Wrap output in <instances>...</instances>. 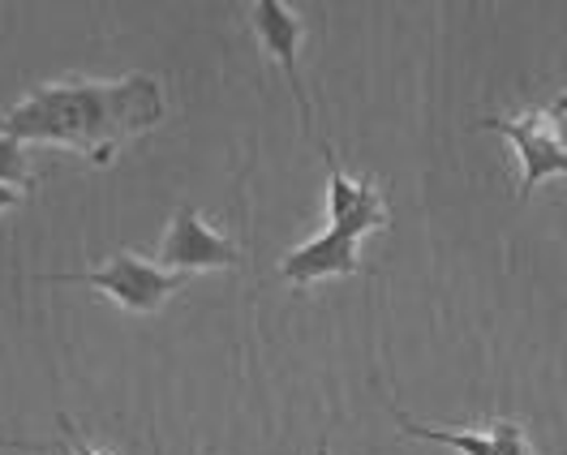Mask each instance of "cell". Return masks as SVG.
Masks as SVG:
<instances>
[{
    "instance_id": "6da1fadb",
    "label": "cell",
    "mask_w": 567,
    "mask_h": 455,
    "mask_svg": "<svg viewBox=\"0 0 567 455\" xmlns=\"http://www.w3.org/2000/svg\"><path fill=\"white\" fill-rule=\"evenodd\" d=\"M164 121V86L146 73L121 82H56L35 86L22 104L0 112V134L13 142H52L112 164V155Z\"/></svg>"
},
{
    "instance_id": "7a4b0ae2",
    "label": "cell",
    "mask_w": 567,
    "mask_h": 455,
    "mask_svg": "<svg viewBox=\"0 0 567 455\" xmlns=\"http://www.w3.org/2000/svg\"><path fill=\"white\" fill-rule=\"evenodd\" d=\"M374 228H388V203H383V194H374L349 219L331 224L310 246L292 249L280 262V276L288 283H297V288H310L315 280H327V276H357V241L365 232H374Z\"/></svg>"
},
{
    "instance_id": "3957f363",
    "label": "cell",
    "mask_w": 567,
    "mask_h": 455,
    "mask_svg": "<svg viewBox=\"0 0 567 455\" xmlns=\"http://www.w3.org/2000/svg\"><path fill=\"white\" fill-rule=\"evenodd\" d=\"M43 280H56V283H86V288H100L107 292L116 306H125V310H134V314H151V310H159L173 292H177L181 283L189 280V276H164L159 267H146L142 258H134L130 249H121V254H112L107 258V267L100 271H78V276H43Z\"/></svg>"
},
{
    "instance_id": "277c9868",
    "label": "cell",
    "mask_w": 567,
    "mask_h": 455,
    "mask_svg": "<svg viewBox=\"0 0 567 455\" xmlns=\"http://www.w3.org/2000/svg\"><path fill=\"white\" fill-rule=\"evenodd\" d=\"M477 130H495L503 138L516 146V155H520V189H516V198L525 203L533 189L542 185V180H550V176L567 173V146L559 142L555 134V116L550 112H525V116H486V121H477Z\"/></svg>"
},
{
    "instance_id": "5b68a950",
    "label": "cell",
    "mask_w": 567,
    "mask_h": 455,
    "mask_svg": "<svg viewBox=\"0 0 567 455\" xmlns=\"http://www.w3.org/2000/svg\"><path fill=\"white\" fill-rule=\"evenodd\" d=\"M159 262L173 267V276H194V271H215V267H241V249L224 237H215L203 224V215L189 207H177L168 237L159 246Z\"/></svg>"
},
{
    "instance_id": "8992f818",
    "label": "cell",
    "mask_w": 567,
    "mask_h": 455,
    "mask_svg": "<svg viewBox=\"0 0 567 455\" xmlns=\"http://www.w3.org/2000/svg\"><path fill=\"white\" fill-rule=\"evenodd\" d=\"M395 425H400L409 438L439 443V447H452V452H461V455H533L529 438H525V425H516V421H498V425L482 430V434H468V430L456 434V430L422 425V421H413L409 413L395 409Z\"/></svg>"
},
{
    "instance_id": "52a82bcc",
    "label": "cell",
    "mask_w": 567,
    "mask_h": 455,
    "mask_svg": "<svg viewBox=\"0 0 567 455\" xmlns=\"http://www.w3.org/2000/svg\"><path fill=\"white\" fill-rule=\"evenodd\" d=\"M254 31L262 39V48L271 52V61L284 70L297 107H301V121L310 130V100H306V86H301V73H297V43H301V18L292 9H284L280 0H258L254 4Z\"/></svg>"
},
{
    "instance_id": "ba28073f",
    "label": "cell",
    "mask_w": 567,
    "mask_h": 455,
    "mask_svg": "<svg viewBox=\"0 0 567 455\" xmlns=\"http://www.w3.org/2000/svg\"><path fill=\"white\" fill-rule=\"evenodd\" d=\"M327 176H331V203H327V219H331V224L349 219L353 210H361L374 194H379L370 180H349L344 168L336 164V151H331V146H327Z\"/></svg>"
},
{
    "instance_id": "9c48e42d",
    "label": "cell",
    "mask_w": 567,
    "mask_h": 455,
    "mask_svg": "<svg viewBox=\"0 0 567 455\" xmlns=\"http://www.w3.org/2000/svg\"><path fill=\"white\" fill-rule=\"evenodd\" d=\"M0 185H22V189H35L39 176L27 173V151L22 142L4 138L0 134Z\"/></svg>"
},
{
    "instance_id": "30bf717a",
    "label": "cell",
    "mask_w": 567,
    "mask_h": 455,
    "mask_svg": "<svg viewBox=\"0 0 567 455\" xmlns=\"http://www.w3.org/2000/svg\"><path fill=\"white\" fill-rule=\"evenodd\" d=\"M56 425H61V438H65V452L70 455H104V452H95V447H86V443H82V434L73 430L70 417H56Z\"/></svg>"
},
{
    "instance_id": "8fae6325",
    "label": "cell",
    "mask_w": 567,
    "mask_h": 455,
    "mask_svg": "<svg viewBox=\"0 0 567 455\" xmlns=\"http://www.w3.org/2000/svg\"><path fill=\"white\" fill-rule=\"evenodd\" d=\"M0 452H43L39 443H22V438H0Z\"/></svg>"
},
{
    "instance_id": "7c38bea8",
    "label": "cell",
    "mask_w": 567,
    "mask_h": 455,
    "mask_svg": "<svg viewBox=\"0 0 567 455\" xmlns=\"http://www.w3.org/2000/svg\"><path fill=\"white\" fill-rule=\"evenodd\" d=\"M13 203H18V189H13V185H0V210L13 207Z\"/></svg>"
},
{
    "instance_id": "4fadbf2b",
    "label": "cell",
    "mask_w": 567,
    "mask_h": 455,
    "mask_svg": "<svg viewBox=\"0 0 567 455\" xmlns=\"http://www.w3.org/2000/svg\"><path fill=\"white\" fill-rule=\"evenodd\" d=\"M546 112H550L555 121H559V116H567V91H564V95H559V100H555V104L546 107Z\"/></svg>"
},
{
    "instance_id": "5bb4252c",
    "label": "cell",
    "mask_w": 567,
    "mask_h": 455,
    "mask_svg": "<svg viewBox=\"0 0 567 455\" xmlns=\"http://www.w3.org/2000/svg\"><path fill=\"white\" fill-rule=\"evenodd\" d=\"M315 455H327V443H322V447H319V452H315Z\"/></svg>"
}]
</instances>
